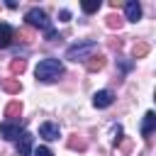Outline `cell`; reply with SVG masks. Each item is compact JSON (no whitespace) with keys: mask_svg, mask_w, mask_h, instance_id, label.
<instances>
[{"mask_svg":"<svg viewBox=\"0 0 156 156\" xmlns=\"http://www.w3.org/2000/svg\"><path fill=\"white\" fill-rule=\"evenodd\" d=\"M20 112H22V102H20V100H12V102L5 107V117L12 119V122H15V117H20Z\"/></svg>","mask_w":156,"mask_h":156,"instance_id":"cell-11","label":"cell"},{"mask_svg":"<svg viewBox=\"0 0 156 156\" xmlns=\"http://www.w3.org/2000/svg\"><path fill=\"white\" fill-rule=\"evenodd\" d=\"M24 20H27V24H29V27H34V29H44V32H49V29H51V22H49L46 12H44V10H39V7H32V10L24 15Z\"/></svg>","mask_w":156,"mask_h":156,"instance_id":"cell-3","label":"cell"},{"mask_svg":"<svg viewBox=\"0 0 156 156\" xmlns=\"http://www.w3.org/2000/svg\"><path fill=\"white\" fill-rule=\"evenodd\" d=\"M15 39V29L7 22H0V49H7Z\"/></svg>","mask_w":156,"mask_h":156,"instance_id":"cell-8","label":"cell"},{"mask_svg":"<svg viewBox=\"0 0 156 156\" xmlns=\"http://www.w3.org/2000/svg\"><path fill=\"white\" fill-rule=\"evenodd\" d=\"M2 88H5L7 93H20V90H22V85H20V80H15V78H10V80H5V83H2Z\"/></svg>","mask_w":156,"mask_h":156,"instance_id":"cell-15","label":"cell"},{"mask_svg":"<svg viewBox=\"0 0 156 156\" xmlns=\"http://www.w3.org/2000/svg\"><path fill=\"white\" fill-rule=\"evenodd\" d=\"M0 134H2L5 139H10V141H17L20 134H22V124H20V122H12V119H5V122L0 124Z\"/></svg>","mask_w":156,"mask_h":156,"instance_id":"cell-4","label":"cell"},{"mask_svg":"<svg viewBox=\"0 0 156 156\" xmlns=\"http://www.w3.org/2000/svg\"><path fill=\"white\" fill-rule=\"evenodd\" d=\"M100 5H102L100 0H88V2H83L80 7H83V12H88V15H90V12H98V10H100Z\"/></svg>","mask_w":156,"mask_h":156,"instance_id":"cell-14","label":"cell"},{"mask_svg":"<svg viewBox=\"0 0 156 156\" xmlns=\"http://www.w3.org/2000/svg\"><path fill=\"white\" fill-rule=\"evenodd\" d=\"M85 66H88V71H100L105 66V58L102 56H90V61H85Z\"/></svg>","mask_w":156,"mask_h":156,"instance_id":"cell-12","label":"cell"},{"mask_svg":"<svg viewBox=\"0 0 156 156\" xmlns=\"http://www.w3.org/2000/svg\"><path fill=\"white\" fill-rule=\"evenodd\" d=\"M95 49H98V41L95 39H85V41H78V44L68 46L66 58H71V61H88Z\"/></svg>","mask_w":156,"mask_h":156,"instance_id":"cell-2","label":"cell"},{"mask_svg":"<svg viewBox=\"0 0 156 156\" xmlns=\"http://www.w3.org/2000/svg\"><path fill=\"white\" fill-rule=\"evenodd\" d=\"M146 54H149V44H136L134 46V58H141Z\"/></svg>","mask_w":156,"mask_h":156,"instance_id":"cell-17","label":"cell"},{"mask_svg":"<svg viewBox=\"0 0 156 156\" xmlns=\"http://www.w3.org/2000/svg\"><path fill=\"white\" fill-rule=\"evenodd\" d=\"M68 146L78 149V151H85V139H80L78 134H73V139H68Z\"/></svg>","mask_w":156,"mask_h":156,"instance_id":"cell-16","label":"cell"},{"mask_svg":"<svg viewBox=\"0 0 156 156\" xmlns=\"http://www.w3.org/2000/svg\"><path fill=\"white\" fill-rule=\"evenodd\" d=\"M34 156H54V154H51L49 146H37V149H34Z\"/></svg>","mask_w":156,"mask_h":156,"instance_id":"cell-18","label":"cell"},{"mask_svg":"<svg viewBox=\"0 0 156 156\" xmlns=\"http://www.w3.org/2000/svg\"><path fill=\"white\" fill-rule=\"evenodd\" d=\"M124 17H127L129 22H136V20L141 17V5H139L136 0H129V2L124 5Z\"/></svg>","mask_w":156,"mask_h":156,"instance_id":"cell-9","label":"cell"},{"mask_svg":"<svg viewBox=\"0 0 156 156\" xmlns=\"http://www.w3.org/2000/svg\"><path fill=\"white\" fill-rule=\"evenodd\" d=\"M32 141H34V136L29 132H22L20 139H17V154L20 156H29L32 154Z\"/></svg>","mask_w":156,"mask_h":156,"instance_id":"cell-7","label":"cell"},{"mask_svg":"<svg viewBox=\"0 0 156 156\" xmlns=\"http://www.w3.org/2000/svg\"><path fill=\"white\" fill-rule=\"evenodd\" d=\"M34 76H37V80H41V83H54V80H58V78L63 76V63H61L58 58H44V61H39V66L34 68Z\"/></svg>","mask_w":156,"mask_h":156,"instance_id":"cell-1","label":"cell"},{"mask_svg":"<svg viewBox=\"0 0 156 156\" xmlns=\"http://www.w3.org/2000/svg\"><path fill=\"white\" fill-rule=\"evenodd\" d=\"M115 102V95L110 93V90H98L95 95H93V105L98 107V110H102V107H110Z\"/></svg>","mask_w":156,"mask_h":156,"instance_id":"cell-6","label":"cell"},{"mask_svg":"<svg viewBox=\"0 0 156 156\" xmlns=\"http://www.w3.org/2000/svg\"><path fill=\"white\" fill-rule=\"evenodd\" d=\"M156 127V115L154 112H146L144 115V122H141V136H149Z\"/></svg>","mask_w":156,"mask_h":156,"instance_id":"cell-10","label":"cell"},{"mask_svg":"<svg viewBox=\"0 0 156 156\" xmlns=\"http://www.w3.org/2000/svg\"><path fill=\"white\" fill-rule=\"evenodd\" d=\"M39 136H44L46 141H54V139L61 136V129H58L56 122H44V124L39 127Z\"/></svg>","mask_w":156,"mask_h":156,"instance_id":"cell-5","label":"cell"},{"mask_svg":"<svg viewBox=\"0 0 156 156\" xmlns=\"http://www.w3.org/2000/svg\"><path fill=\"white\" fill-rule=\"evenodd\" d=\"M119 24H122V20H119V17H115V15H110V17H107V27H112V29H115V27H119Z\"/></svg>","mask_w":156,"mask_h":156,"instance_id":"cell-19","label":"cell"},{"mask_svg":"<svg viewBox=\"0 0 156 156\" xmlns=\"http://www.w3.org/2000/svg\"><path fill=\"white\" fill-rule=\"evenodd\" d=\"M61 20L68 22V20H71V12H68V10H61Z\"/></svg>","mask_w":156,"mask_h":156,"instance_id":"cell-20","label":"cell"},{"mask_svg":"<svg viewBox=\"0 0 156 156\" xmlns=\"http://www.w3.org/2000/svg\"><path fill=\"white\" fill-rule=\"evenodd\" d=\"M24 68H27V61H24V58H15V61L10 63V73H15V76H17V73H24Z\"/></svg>","mask_w":156,"mask_h":156,"instance_id":"cell-13","label":"cell"}]
</instances>
